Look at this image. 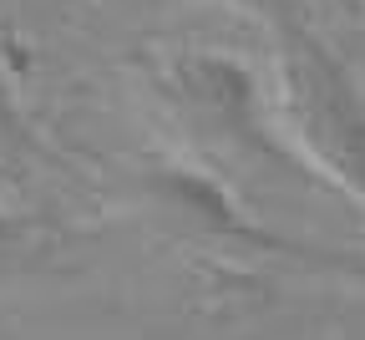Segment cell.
I'll return each instance as SVG.
<instances>
[{"mask_svg":"<svg viewBox=\"0 0 365 340\" xmlns=\"http://www.w3.org/2000/svg\"><path fill=\"white\" fill-rule=\"evenodd\" d=\"M274 46V117L294 153L345 204L365 209V96L314 31L304 0H269L254 16Z\"/></svg>","mask_w":365,"mask_h":340,"instance_id":"6da1fadb","label":"cell"},{"mask_svg":"<svg viewBox=\"0 0 365 340\" xmlns=\"http://www.w3.org/2000/svg\"><path fill=\"white\" fill-rule=\"evenodd\" d=\"M163 96L173 112L198 132V142L218 158H234L254 173L289 178L309 188H330L284 137L274 102L259 91L254 71L228 51H182L163 71Z\"/></svg>","mask_w":365,"mask_h":340,"instance_id":"7a4b0ae2","label":"cell"},{"mask_svg":"<svg viewBox=\"0 0 365 340\" xmlns=\"http://www.w3.org/2000/svg\"><path fill=\"white\" fill-rule=\"evenodd\" d=\"M153 199L173 224H182L198 239H213V244H228L234 254L284 259V264H309V269H325V274H360L365 279V259L340 254V249H309L289 234H274V229L254 224L239 209L234 193L218 178H208L203 168H158L153 173Z\"/></svg>","mask_w":365,"mask_h":340,"instance_id":"3957f363","label":"cell"},{"mask_svg":"<svg viewBox=\"0 0 365 340\" xmlns=\"http://www.w3.org/2000/svg\"><path fill=\"white\" fill-rule=\"evenodd\" d=\"M335 6H340V11H355V0H335Z\"/></svg>","mask_w":365,"mask_h":340,"instance_id":"277c9868","label":"cell"}]
</instances>
